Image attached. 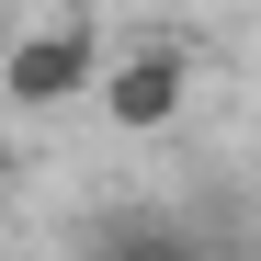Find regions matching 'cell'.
<instances>
[{
	"label": "cell",
	"mask_w": 261,
	"mask_h": 261,
	"mask_svg": "<svg viewBox=\"0 0 261 261\" xmlns=\"http://www.w3.org/2000/svg\"><path fill=\"white\" fill-rule=\"evenodd\" d=\"M182 102H193V46H182V34H148V46H125L102 68V114L125 125V137L182 125Z\"/></svg>",
	"instance_id": "obj_2"
},
{
	"label": "cell",
	"mask_w": 261,
	"mask_h": 261,
	"mask_svg": "<svg viewBox=\"0 0 261 261\" xmlns=\"http://www.w3.org/2000/svg\"><path fill=\"white\" fill-rule=\"evenodd\" d=\"M12 46H23V12H12V0H0V68H12Z\"/></svg>",
	"instance_id": "obj_4"
},
{
	"label": "cell",
	"mask_w": 261,
	"mask_h": 261,
	"mask_svg": "<svg viewBox=\"0 0 261 261\" xmlns=\"http://www.w3.org/2000/svg\"><path fill=\"white\" fill-rule=\"evenodd\" d=\"M102 23L91 12H57V23H23L12 68H0V91H12L23 114H68V102H102Z\"/></svg>",
	"instance_id": "obj_1"
},
{
	"label": "cell",
	"mask_w": 261,
	"mask_h": 261,
	"mask_svg": "<svg viewBox=\"0 0 261 261\" xmlns=\"http://www.w3.org/2000/svg\"><path fill=\"white\" fill-rule=\"evenodd\" d=\"M80 261H216L193 227H170V216H91L80 227Z\"/></svg>",
	"instance_id": "obj_3"
}]
</instances>
